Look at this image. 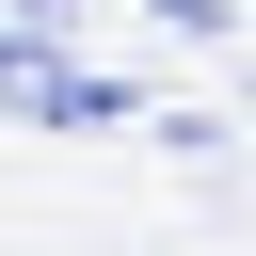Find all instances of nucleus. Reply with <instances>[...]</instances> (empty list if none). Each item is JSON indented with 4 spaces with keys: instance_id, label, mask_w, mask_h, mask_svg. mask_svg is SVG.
Wrapping results in <instances>:
<instances>
[{
    "instance_id": "obj_1",
    "label": "nucleus",
    "mask_w": 256,
    "mask_h": 256,
    "mask_svg": "<svg viewBox=\"0 0 256 256\" xmlns=\"http://www.w3.org/2000/svg\"><path fill=\"white\" fill-rule=\"evenodd\" d=\"M0 80H16V112H32V128H144V112H128V80H96V64H48V48H16Z\"/></svg>"
},
{
    "instance_id": "obj_2",
    "label": "nucleus",
    "mask_w": 256,
    "mask_h": 256,
    "mask_svg": "<svg viewBox=\"0 0 256 256\" xmlns=\"http://www.w3.org/2000/svg\"><path fill=\"white\" fill-rule=\"evenodd\" d=\"M144 16H160V32H224V0H144Z\"/></svg>"
}]
</instances>
